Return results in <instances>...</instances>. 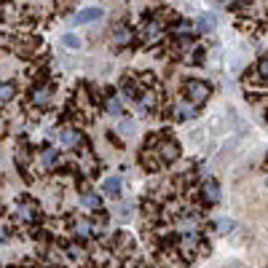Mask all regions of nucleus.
I'll list each match as a JSON object with an SVG mask.
<instances>
[{
    "mask_svg": "<svg viewBox=\"0 0 268 268\" xmlns=\"http://www.w3.org/2000/svg\"><path fill=\"white\" fill-rule=\"evenodd\" d=\"M185 94H188V99H191V105H201V102L209 99L212 89L204 81H188L185 83Z\"/></svg>",
    "mask_w": 268,
    "mask_h": 268,
    "instance_id": "obj_1",
    "label": "nucleus"
},
{
    "mask_svg": "<svg viewBox=\"0 0 268 268\" xmlns=\"http://www.w3.org/2000/svg\"><path fill=\"white\" fill-rule=\"evenodd\" d=\"M102 17V9H97V6H89V9H81L73 17V25H91V22H97Z\"/></svg>",
    "mask_w": 268,
    "mask_h": 268,
    "instance_id": "obj_2",
    "label": "nucleus"
},
{
    "mask_svg": "<svg viewBox=\"0 0 268 268\" xmlns=\"http://www.w3.org/2000/svg\"><path fill=\"white\" fill-rule=\"evenodd\" d=\"M57 137H59V145L62 148H78V145L83 143L81 131H75V129H62Z\"/></svg>",
    "mask_w": 268,
    "mask_h": 268,
    "instance_id": "obj_3",
    "label": "nucleus"
},
{
    "mask_svg": "<svg viewBox=\"0 0 268 268\" xmlns=\"http://www.w3.org/2000/svg\"><path fill=\"white\" fill-rule=\"evenodd\" d=\"M201 196H204V201H207V204H217L220 201V185L215 183V180H204Z\"/></svg>",
    "mask_w": 268,
    "mask_h": 268,
    "instance_id": "obj_4",
    "label": "nucleus"
},
{
    "mask_svg": "<svg viewBox=\"0 0 268 268\" xmlns=\"http://www.w3.org/2000/svg\"><path fill=\"white\" fill-rule=\"evenodd\" d=\"M159 159H161V161H167V164L177 161V159H180V145H177V143H172V140H169V143H164V145L159 148Z\"/></svg>",
    "mask_w": 268,
    "mask_h": 268,
    "instance_id": "obj_5",
    "label": "nucleus"
},
{
    "mask_svg": "<svg viewBox=\"0 0 268 268\" xmlns=\"http://www.w3.org/2000/svg\"><path fill=\"white\" fill-rule=\"evenodd\" d=\"M73 231L81 236V239H89V236L97 233V225H94L91 220H86V217H78L75 223H73Z\"/></svg>",
    "mask_w": 268,
    "mask_h": 268,
    "instance_id": "obj_6",
    "label": "nucleus"
},
{
    "mask_svg": "<svg viewBox=\"0 0 268 268\" xmlns=\"http://www.w3.org/2000/svg\"><path fill=\"white\" fill-rule=\"evenodd\" d=\"M19 217L22 220H38V204L30 199H22L19 204Z\"/></svg>",
    "mask_w": 268,
    "mask_h": 268,
    "instance_id": "obj_7",
    "label": "nucleus"
},
{
    "mask_svg": "<svg viewBox=\"0 0 268 268\" xmlns=\"http://www.w3.org/2000/svg\"><path fill=\"white\" fill-rule=\"evenodd\" d=\"M102 193L110 196V199L121 196V180H118V177H107L105 183H102Z\"/></svg>",
    "mask_w": 268,
    "mask_h": 268,
    "instance_id": "obj_8",
    "label": "nucleus"
},
{
    "mask_svg": "<svg viewBox=\"0 0 268 268\" xmlns=\"http://www.w3.org/2000/svg\"><path fill=\"white\" fill-rule=\"evenodd\" d=\"M131 38H134V35H131L129 27H121V25H118V27L113 30V43H115V46H126Z\"/></svg>",
    "mask_w": 268,
    "mask_h": 268,
    "instance_id": "obj_9",
    "label": "nucleus"
},
{
    "mask_svg": "<svg viewBox=\"0 0 268 268\" xmlns=\"http://www.w3.org/2000/svg\"><path fill=\"white\" fill-rule=\"evenodd\" d=\"M14 94H17V86H14L11 81H3V83H0V105L11 102V99H14Z\"/></svg>",
    "mask_w": 268,
    "mask_h": 268,
    "instance_id": "obj_10",
    "label": "nucleus"
},
{
    "mask_svg": "<svg viewBox=\"0 0 268 268\" xmlns=\"http://www.w3.org/2000/svg\"><path fill=\"white\" fill-rule=\"evenodd\" d=\"M41 164H43L46 169L57 167V148H46V151L41 153Z\"/></svg>",
    "mask_w": 268,
    "mask_h": 268,
    "instance_id": "obj_11",
    "label": "nucleus"
},
{
    "mask_svg": "<svg viewBox=\"0 0 268 268\" xmlns=\"http://www.w3.org/2000/svg\"><path fill=\"white\" fill-rule=\"evenodd\" d=\"M196 225H199V220L193 215H183L180 217V231L183 233H196Z\"/></svg>",
    "mask_w": 268,
    "mask_h": 268,
    "instance_id": "obj_12",
    "label": "nucleus"
},
{
    "mask_svg": "<svg viewBox=\"0 0 268 268\" xmlns=\"http://www.w3.org/2000/svg\"><path fill=\"white\" fill-rule=\"evenodd\" d=\"M175 113H177V118H183V121H188V118H193V115H196V105H188V102H180V105L175 107Z\"/></svg>",
    "mask_w": 268,
    "mask_h": 268,
    "instance_id": "obj_13",
    "label": "nucleus"
},
{
    "mask_svg": "<svg viewBox=\"0 0 268 268\" xmlns=\"http://www.w3.org/2000/svg\"><path fill=\"white\" fill-rule=\"evenodd\" d=\"M33 102H35V105H49V102H51V91L49 89H35L33 91Z\"/></svg>",
    "mask_w": 268,
    "mask_h": 268,
    "instance_id": "obj_14",
    "label": "nucleus"
},
{
    "mask_svg": "<svg viewBox=\"0 0 268 268\" xmlns=\"http://www.w3.org/2000/svg\"><path fill=\"white\" fill-rule=\"evenodd\" d=\"M62 43H65L67 49H73V51H75V49H81V46H83V43H81V38H78L75 33H67V35H62Z\"/></svg>",
    "mask_w": 268,
    "mask_h": 268,
    "instance_id": "obj_15",
    "label": "nucleus"
},
{
    "mask_svg": "<svg viewBox=\"0 0 268 268\" xmlns=\"http://www.w3.org/2000/svg\"><path fill=\"white\" fill-rule=\"evenodd\" d=\"M81 201L86 204V207H91V209H99V207H102V201H99V196H94L91 191H86V193L81 196Z\"/></svg>",
    "mask_w": 268,
    "mask_h": 268,
    "instance_id": "obj_16",
    "label": "nucleus"
},
{
    "mask_svg": "<svg viewBox=\"0 0 268 268\" xmlns=\"http://www.w3.org/2000/svg\"><path fill=\"white\" fill-rule=\"evenodd\" d=\"M140 107H143V110H153L156 107V94L153 91L143 94V97H140Z\"/></svg>",
    "mask_w": 268,
    "mask_h": 268,
    "instance_id": "obj_17",
    "label": "nucleus"
},
{
    "mask_svg": "<svg viewBox=\"0 0 268 268\" xmlns=\"http://www.w3.org/2000/svg\"><path fill=\"white\" fill-rule=\"evenodd\" d=\"M107 110H110V113H113V115H121V113H123V105H121V99H118V97H110V99H107Z\"/></svg>",
    "mask_w": 268,
    "mask_h": 268,
    "instance_id": "obj_18",
    "label": "nucleus"
},
{
    "mask_svg": "<svg viewBox=\"0 0 268 268\" xmlns=\"http://www.w3.org/2000/svg\"><path fill=\"white\" fill-rule=\"evenodd\" d=\"M196 249V233H185V239H183V252L188 255V252H193Z\"/></svg>",
    "mask_w": 268,
    "mask_h": 268,
    "instance_id": "obj_19",
    "label": "nucleus"
},
{
    "mask_svg": "<svg viewBox=\"0 0 268 268\" xmlns=\"http://www.w3.org/2000/svg\"><path fill=\"white\" fill-rule=\"evenodd\" d=\"M118 131H121L123 137H131V134H134V123L129 121V118H123V121L118 123Z\"/></svg>",
    "mask_w": 268,
    "mask_h": 268,
    "instance_id": "obj_20",
    "label": "nucleus"
},
{
    "mask_svg": "<svg viewBox=\"0 0 268 268\" xmlns=\"http://www.w3.org/2000/svg\"><path fill=\"white\" fill-rule=\"evenodd\" d=\"M199 27L204 30V33H209V30L215 27V19H212V17H201V19H199Z\"/></svg>",
    "mask_w": 268,
    "mask_h": 268,
    "instance_id": "obj_21",
    "label": "nucleus"
},
{
    "mask_svg": "<svg viewBox=\"0 0 268 268\" xmlns=\"http://www.w3.org/2000/svg\"><path fill=\"white\" fill-rule=\"evenodd\" d=\"M118 217H121V220H129V217H131V207H129V204L118 207Z\"/></svg>",
    "mask_w": 268,
    "mask_h": 268,
    "instance_id": "obj_22",
    "label": "nucleus"
},
{
    "mask_svg": "<svg viewBox=\"0 0 268 268\" xmlns=\"http://www.w3.org/2000/svg\"><path fill=\"white\" fill-rule=\"evenodd\" d=\"M67 252H70V257H83V249L78 247V244H70V247H67Z\"/></svg>",
    "mask_w": 268,
    "mask_h": 268,
    "instance_id": "obj_23",
    "label": "nucleus"
},
{
    "mask_svg": "<svg viewBox=\"0 0 268 268\" xmlns=\"http://www.w3.org/2000/svg\"><path fill=\"white\" fill-rule=\"evenodd\" d=\"M257 70H260V75H263V78H268V57H263V59H260Z\"/></svg>",
    "mask_w": 268,
    "mask_h": 268,
    "instance_id": "obj_24",
    "label": "nucleus"
},
{
    "mask_svg": "<svg viewBox=\"0 0 268 268\" xmlns=\"http://www.w3.org/2000/svg\"><path fill=\"white\" fill-rule=\"evenodd\" d=\"M220 228H223V233H228V231H233V223H228V220H223V223H220Z\"/></svg>",
    "mask_w": 268,
    "mask_h": 268,
    "instance_id": "obj_25",
    "label": "nucleus"
},
{
    "mask_svg": "<svg viewBox=\"0 0 268 268\" xmlns=\"http://www.w3.org/2000/svg\"><path fill=\"white\" fill-rule=\"evenodd\" d=\"M265 185H268V175H265Z\"/></svg>",
    "mask_w": 268,
    "mask_h": 268,
    "instance_id": "obj_26",
    "label": "nucleus"
}]
</instances>
